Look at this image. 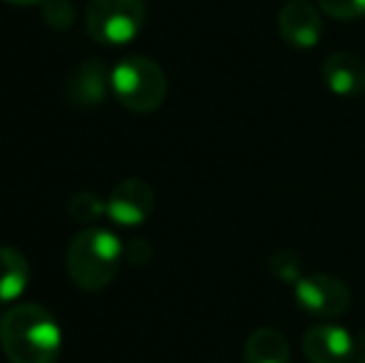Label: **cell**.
<instances>
[{
	"instance_id": "8",
	"label": "cell",
	"mask_w": 365,
	"mask_h": 363,
	"mask_svg": "<svg viewBox=\"0 0 365 363\" xmlns=\"http://www.w3.org/2000/svg\"><path fill=\"white\" fill-rule=\"evenodd\" d=\"M107 202V217L120 227H140L154 212V189L140 177L122 180L110 192Z\"/></svg>"
},
{
	"instance_id": "13",
	"label": "cell",
	"mask_w": 365,
	"mask_h": 363,
	"mask_svg": "<svg viewBox=\"0 0 365 363\" xmlns=\"http://www.w3.org/2000/svg\"><path fill=\"white\" fill-rule=\"evenodd\" d=\"M269 272L281 284H296L303 276V259L293 249H279L274 257L269 259Z\"/></svg>"
},
{
	"instance_id": "10",
	"label": "cell",
	"mask_w": 365,
	"mask_h": 363,
	"mask_svg": "<svg viewBox=\"0 0 365 363\" xmlns=\"http://www.w3.org/2000/svg\"><path fill=\"white\" fill-rule=\"evenodd\" d=\"M321 78L333 95L358 97L365 90V60L346 50L331 53L321 65Z\"/></svg>"
},
{
	"instance_id": "18",
	"label": "cell",
	"mask_w": 365,
	"mask_h": 363,
	"mask_svg": "<svg viewBox=\"0 0 365 363\" xmlns=\"http://www.w3.org/2000/svg\"><path fill=\"white\" fill-rule=\"evenodd\" d=\"M353 363H365V331H361V336L356 339V361Z\"/></svg>"
},
{
	"instance_id": "7",
	"label": "cell",
	"mask_w": 365,
	"mask_h": 363,
	"mask_svg": "<svg viewBox=\"0 0 365 363\" xmlns=\"http://www.w3.org/2000/svg\"><path fill=\"white\" fill-rule=\"evenodd\" d=\"M279 35L296 50H313L323 38L321 8L311 0H289L279 10Z\"/></svg>"
},
{
	"instance_id": "1",
	"label": "cell",
	"mask_w": 365,
	"mask_h": 363,
	"mask_svg": "<svg viewBox=\"0 0 365 363\" xmlns=\"http://www.w3.org/2000/svg\"><path fill=\"white\" fill-rule=\"evenodd\" d=\"M0 346L10 363H58L63 334L40 304H18L0 321Z\"/></svg>"
},
{
	"instance_id": "14",
	"label": "cell",
	"mask_w": 365,
	"mask_h": 363,
	"mask_svg": "<svg viewBox=\"0 0 365 363\" xmlns=\"http://www.w3.org/2000/svg\"><path fill=\"white\" fill-rule=\"evenodd\" d=\"M68 212L75 222H95L107 214V202L92 192H77L68 204Z\"/></svg>"
},
{
	"instance_id": "4",
	"label": "cell",
	"mask_w": 365,
	"mask_h": 363,
	"mask_svg": "<svg viewBox=\"0 0 365 363\" xmlns=\"http://www.w3.org/2000/svg\"><path fill=\"white\" fill-rule=\"evenodd\" d=\"M147 18L145 0H90L85 28L102 45H127L140 35Z\"/></svg>"
},
{
	"instance_id": "19",
	"label": "cell",
	"mask_w": 365,
	"mask_h": 363,
	"mask_svg": "<svg viewBox=\"0 0 365 363\" xmlns=\"http://www.w3.org/2000/svg\"><path fill=\"white\" fill-rule=\"evenodd\" d=\"M3 3H10V5H35V3H45V0H3Z\"/></svg>"
},
{
	"instance_id": "16",
	"label": "cell",
	"mask_w": 365,
	"mask_h": 363,
	"mask_svg": "<svg viewBox=\"0 0 365 363\" xmlns=\"http://www.w3.org/2000/svg\"><path fill=\"white\" fill-rule=\"evenodd\" d=\"M43 15H45V23L55 30H65L73 25L75 20V8L70 0H45L43 5Z\"/></svg>"
},
{
	"instance_id": "12",
	"label": "cell",
	"mask_w": 365,
	"mask_h": 363,
	"mask_svg": "<svg viewBox=\"0 0 365 363\" xmlns=\"http://www.w3.org/2000/svg\"><path fill=\"white\" fill-rule=\"evenodd\" d=\"M30 281V264L15 247H0V304L18 301Z\"/></svg>"
},
{
	"instance_id": "17",
	"label": "cell",
	"mask_w": 365,
	"mask_h": 363,
	"mask_svg": "<svg viewBox=\"0 0 365 363\" xmlns=\"http://www.w3.org/2000/svg\"><path fill=\"white\" fill-rule=\"evenodd\" d=\"M152 254L154 249L147 239H132L130 244H125V262L130 264H147Z\"/></svg>"
},
{
	"instance_id": "15",
	"label": "cell",
	"mask_w": 365,
	"mask_h": 363,
	"mask_svg": "<svg viewBox=\"0 0 365 363\" xmlns=\"http://www.w3.org/2000/svg\"><path fill=\"white\" fill-rule=\"evenodd\" d=\"M316 5L333 20L365 18V0H316Z\"/></svg>"
},
{
	"instance_id": "9",
	"label": "cell",
	"mask_w": 365,
	"mask_h": 363,
	"mask_svg": "<svg viewBox=\"0 0 365 363\" xmlns=\"http://www.w3.org/2000/svg\"><path fill=\"white\" fill-rule=\"evenodd\" d=\"M110 73L102 60H85L65 80V100L75 107H97L105 102Z\"/></svg>"
},
{
	"instance_id": "6",
	"label": "cell",
	"mask_w": 365,
	"mask_h": 363,
	"mask_svg": "<svg viewBox=\"0 0 365 363\" xmlns=\"http://www.w3.org/2000/svg\"><path fill=\"white\" fill-rule=\"evenodd\" d=\"M301 349L311 363H353L356 361V339L348 329L321 321L306 329Z\"/></svg>"
},
{
	"instance_id": "2",
	"label": "cell",
	"mask_w": 365,
	"mask_h": 363,
	"mask_svg": "<svg viewBox=\"0 0 365 363\" xmlns=\"http://www.w3.org/2000/svg\"><path fill=\"white\" fill-rule=\"evenodd\" d=\"M125 262V244L117 234L102 227H87L70 239L68 247V274L75 286L85 291H100L112 284Z\"/></svg>"
},
{
	"instance_id": "11",
	"label": "cell",
	"mask_w": 365,
	"mask_h": 363,
	"mask_svg": "<svg viewBox=\"0 0 365 363\" xmlns=\"http://www.w3.org/2000/svg\"><path fill=\"white\" fill-rule=\"evenodd\" d=\"M244 363H291L289 339L271 326L251 331L244 344Z\"/></svg>"
},
{
	"instance_id": "5",
	"label": "cell",
	"mask_w": 365,
	"mask_h": 363,
	"mask_svg": "<svg viewBox=\"0 0 365 363\" xmlns=\"http://www.w3.org/2000/svg\"><path fill=\"white\" fill-rule=\"evenodd\" d=\"M293 299L298 309L321 321H333L348 314L353 306V291L333 274H303L293 284Z\"/></svg>"
},
{
	"instance_id": "3",
	"label": "cell",
	"mask_w": 365,
	"mask_h": 363,
	"mask_svg": "<svg viewBox=\"0 0 365 363\" xmlns=\"http://www.w3.org/2000/svg\"><path fill=\"white\" fill-rule=\"evenodd\" d=\"M110 88L122 107L137 115H147L162 107L167 97V75L152 58L132 55L112 68Z\"/></svg>"
}]
</instances>
